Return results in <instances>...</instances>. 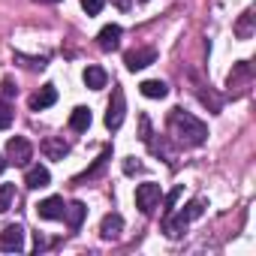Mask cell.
<instances>
[{
  "label": "cell",
  "mask_w": 256,
  "mask_h": 256,
  "mask_svg": "<svg viewBox=\"0 0 256 256\" xmlns=\"http://www.w3.org/2000/svg\"><path fill=\"white\" fill-rule=\"evenodd\" d=\"M160 199H163L160 184L148 181V184H139V187H136V208H139L142 214H154V208L160 205Z\"/></svg>",
  "instance_id": "3957f363"
},
{
  "label": "cell",
  "mask_w": 256,
  "mask_h": 256,
  "mask_svg": "<svg viewBox=\"0 0 256 256\" xmlns=\"http://www.w3.org/2000/svg\"><path fill=\"white\" fill-rule=\"evenodd\" d=\"M108 160H112V148H102V154H100V157L94 160V166H90V169H84L82 175H76L72 181L78 184V181H88V178H94V175H100V172H102V166H106Z\"/></svg>",
  "instance_id": "ac0fdd59"
},
{
  "label": "cell",
  "mask_w": 256,
  "mask_h": 256,
  "mask_svg": "<svg viewBox=\"0 0 256 256\" xmlns=\"http://www.w3.org/2000/svg\"><path fill=\"white\" fill-rule=\"evenodd\" d=\"M139 90H142V96H148V100H163V96L169 94V84L160 82V78H148V82L139 84Z\"/></svg>",
  "instance_id": "9a60e30c"
},
{
  "label": "cell",
  "mask_w": 256,
  "mask_h": 256,
  "mask_svg": "<svg viewBox=\"0 0 256 256\" xmlns=\"http://www.w3.org/2000/svg\"><path fill=\"white\" fill-rule=\"evenodd\" d=\"M202 214H205V199H193V202H187V208H181L178 214H175V211L166 214V217H163V232H166V238H181L184 229H187L196 217H202Z\"/></svg>",
  "instance_id": "7a4b0ae2"
},
{
  "label": "cell",
  "mask_w": 256,
  "mask_h": 256,
  "mask_svg": "<svg viewBox=\"0 0 256 256\" xmlns=\"http://www.w3.org/2000/svg\"><path fill=\"white\" fill-rule=\"evenodd\" d=\"M12 199H16V184H0V214L12 208Z\"/></svg>",
  "instance_id": "d6986e66"
},
{
  "label": "cell",
  "mask_w": 256,
  "mask_h": 256,
  "mask_svg": "<svg viewBox=\"0 0 256 256\" xmlns=\"http://www.w3.org/2000/svg\"><path fill=\"white\" fill-rule=\"evenodd\" d=\"M6 157H10V163H16V166H28L30 157H34V148H30V142H28L24 136H12V139L6 142Z\"/></svg>",
  "instance_id": "5b68a950"
},
{
  "label": "cell",
  "mask_w": 256,
  "mask_h": 256,
  "mask_svg": "<svg viewBox=\"0 0 256 256\" xmlns=\"http://www.w3.org/2000/svg\"><path fill=\"white\" fill-rule=\"evenodd\" d=\"M6 166H10V160H6V157H0V172H4Z\"/></svg>",
  "instance_id": "4316f807"
},
{
  "label": "cell",
  "mask_w": 256,
  "mask_h": 256,
  "mask_svg": "<svg viewBox=\"0 0 256 256\" xmlns=\"http://www.w3.org/2000/svg\"><path fill=\"white\" fill-rule=\"evenodd\" d=\"M42 154L48 157V160H64L66 154H70V145L64 142V139H42Z\"/></svg>",
  "instance_id": "4fadbf2b"
},
{
  "label": "cell",
  "mask_w": 256,
  "mask_h": 256,
  "mask_svg": "<svg viewBox=\"0 0 256 256\" xmlns=\"http://www.w3.org/2000/svg\"><path fill=\"white\" fill-rule=\"evenodd\" d=\"M112 4H114L118 10H124V12H126V10H130V4H133V0H112Z\"/></svg>",
  "instance_id": "d4e9b609"
},
{
  "label": "cell",
  "mask_w": 256,
  "mask_h": 256,
  "mask_svg": "<svg viewBox=\"0 0 256 256\" xmlns=\"http://www.w3.org/2000/svg\"><path fill=\"white\" fill-rule=\"evenodd\" d=\"M181 193H184V187H181V184H178V187H175V190H169V193H166V196H163V217H166V214H172V211H175V202H178V199H181Z\"/></svg>",
  "instance_id": "44dd1931"
},
{
  "label": "cell",
  "mask_w": 256,
  "mask_h": 256,
  "mask_svg": "<svg viewBox=\"0 0 256 256\" xmlns=\"http://www.w3.org/2000/svg\"><path fill=\"white\" fill-rule=\"evenodd\" d=\"M120 229H124V217H120L118 211H112V214H106V217H102V223H100V235H102L106 241H112V238H118V235H120Z\"/></svg>",
  "instance_id": "8fae6325"
},
{
  "label": "cell",
  "mask_w": 256,
  "mask_h": 256,
  "mask_svg": "<svg viewBox=\"0 0 256 256\" xmlns=\"http://www.w3.org/2000/svg\"><path fill=\"white\" fill-rule=\"evenodd\" d=\"M48 181H52V172L40 163L30 166L28 175H24V187H30V190H42V187H48Z\"/></svg>",
  "instance_id": "30bf717a"
},
{
  "label": "cell",
  "mask_w": 256,
  "mask_h": 256,
  "mask_svg": "<svg viewBox=\"0 0 256 256\" xmlns=\"http://www.w3.org/2000/svg\"><path fill=\"white\" fill-rule=\"evenodd\" d=\"M82 78H84V84H88L90 90H102V88H106V82H108V72H106L102 66H88Z\"/></svg>",
  "instance_id": "5bb4252c"
},
{
  "label": "cell",
  "mask_w": 256,
  "mask_h": 256,
  "mask_svg": "<svg viewBox=\"0 0 256 256\" xmlns=\"http://www.w3.org/2000/svg\"><path fill=\"white\" fill-rule=\"evenodd\" d=\"M90 108H84V106H78V108H72V114H70V126L76 133H88V126H90Z\"/></svg>",
  "instance_id": "e0dca14e"
},
{
  "label": "cell",
  "mask_w": 256,
  "mask_h": 256,
  "mask_svg": "<svg viewBox=\"0 0 256 256\" xmlns=\"http://www.w3.org/2000/svg\"><path fill=\"white\" fill-rule=\"evenodd\" d=\"M82 6H84V12H88V16H100L102 0H82Z\"/></svg>",
  "instance_id": "603a6c76"
},
{
  "label": "cell",
  "mask_w": 256,
  "mask_h": 256,
  "mask_svg": "<svg viewBox=\"0 0 256 256\" xmlns=\"http://www.w3.org/2000/svg\"><path fill=\"white\" fill-rule=\"evenodd\" d=\"M84 214H88V208H84V202H70L66 205V211H64V220H66V226L76 232L78 226H82V220H84Z\"/></svg>",
  "instance_id": "2e32d148"
},
{
  "label": "cell",
  "mask_w": 256,
  "mask_h": 256,
  "mask_svg": "<svg viewBox=\"0 0 256 256\" xmlns=\"http://www.w3.org/2000/svg\"><path fill=\"white\" fill-rule=\"evenodd\" d=\"M0 250L4 253H22L24 250V229L22 226H6L0 232Z\"/></svg>",
  "instance_id": "52a82bcc"
},
{
  "label": "cell",
  "mask_w": 256,
  "mask_h": 256,
  "mask_svg": "<svg viewBox=\"0 0 256 256\" xmlns=\"http://www.w3.org/2000/svg\"><path fill=\"white\" fill-rule=\"evenodd\" d=\"M250 22H253V16H250V12H244V16H241V22H238V28H235L241 40H247V36H250Z\"/></svg>",
  "instance_id": "7402d4cb"
},
{
  "label": "cell",
  "mask_w": 256,
  "mask_h": 256,
  "mask_svg": "<svg viewBox=\"0 0 256 256\" xmlns=\"http://www.w3.org/2000/svg\"><path fill=\"white\" fill-rule=\"evenodd\" d=\"M169 130H172V136H175L181 145H190V148H199V145H205V139H208L205 120H199L196 114H190V112H184V108H172V112H169Z\"/></svg>",
  "instance_id": "6da1fadb"
},
{
  "label": "cell",
  "mask_w": 256,
  "mask_h": 256,
  "mask_svg": "<svg viewBox=\"0 0 256 256\" xmlns=\"http://www.w3.org/2000/svg\"><path fill=\"white\" fill-rule=\"evenodd\" d=\"M118 42H120V28H118V24H106V28L100 30V36H96V46H100L102 52H114Z\"/></svg>",
  "instance_id": "7c38bea8"
},
{
  "label": "cell",
  "mask_w": 256,
  "mask_h": 256,
  "mask_svg": "<svg viewBox=\"0 0 256 256\" xmlns=\"http://www.w3.org/2000/svg\"><path fill=\"white\" fill-rule=\"evenodd\" d=\"M16 94V88H12V82H4V84H0V96H4V100H10Z\"/></svg>",
  "instance_id": "cb8c5ba5"
},
{
  "label": "cell",
  "mask_w": 256,
  "mask_h": 256,
  "mask_svg": "<svg viewBox=\"0 0 256 256\" xmlns=\"http://www.w3.org/2000/svg\"><path fill=\"white\" fill-rule=\"evenodd\" d=\"M54 102H58V88H54V84H42V88L28 100L30 112H42V108H48V106H54Z\"/></svg>",
  "instance_id": "9c48e42d"
},
{
  "label": "cell",
  "mask_w": 256,
  "mask_h": 256,
  "mask_svg": "<svg viewBox=\"0 0 256 256\" xmlns=\"http://www.w3.org/2000/svg\"><path fill=\"white\" fill-rule=\"evenodd\" d=\"M142 4H148V0H142Z\"/></svg>",
  "instance_id": "f1b7e54d"
},
{
  "label": "cell",
  "mask_w": 256,
  "mask_h": 256,
  "mask_svg": "<svg viewBox=\"0 0 256 256\" xmlns=\"http://www.w3.org/2000/svg\"><path fill=\"white\" fill-rule=\"evenodd\" d=\"M36 4H60V0H36Z\"/></svg>",
  "instance_id": "83f0119b"
},
{
  "label": "cell",
  "mask_w": 256,
  "mask_h": 256,
  "mask_svg": "<svg viewBox=\"0 0 256 256\" xmlns=\"http://www.w3.org/2000/svg\"><path fill=\"white\" fill-rule=\"evenodd\" d=\"M154 60H157V52L154 48H133V52L124 54V64H126V70H130V72H139V70L151 66Z\"/></svg>",
  "instance_id": "8992f818"
},
{
  "label": "cell",
  "mask_w": 256,
  "mask_h": 256,
  "mask_svg": "<svg viewBox=\"0 0 256 256\" xmlns=\"http://www.w3.org/2000/svg\"><path fill=\"white\" fill-rule=\"evenodd\" d=\"M133 169H139V163H133V157H130V160L124 163V172H133Z\"/></svg>",
  "instance_id": "484cf974"
},
{
  "label": "cell",
  "mask_w": 256,
  "mask_h": 256,
  "mask_svg": "<svg viewBox=\"0 0 256 256\" xmlns=\"http://www.w3.org/2000/svg\"><path fill=\"white\" fill-rule=\"evenodd\" d=\"M124 114H126V100H124V90L114 84V90H112V102H108V112H106V126H108L112 133L120 130Z\"/></svg>",
  "instance_id": "277c9868"
},
{
  "label": "cell",
  "mask_w": 256,
  "mask_h": 256,
  "mask_svg": "<svg viewBox=\"0 0 256 256\" xmlns=\"http://www.w3.org/2000/svg\"><path fill=\"white\" fill-rule=\"evenodd\" d=\"M12 118H16V112H12V102L0 96V130H6V126L12 124Z\"/></svg>",
  "instance_id": "ffe728a7"
},
{
  "label": "cell",
  "mask_w": 256,
  "mask_h": 256,
  "mask_svg": "<svg viewBox=\"0 0 256 256\" xmlns=\"http://www.w3.org/2000/svg\"><path fill=\"white\" fill-rule=\"evenodd\" d=\"M64 211H66V205L60 196H48L36 205V217H42V220H64Z\"/></svg>",
  "instance_id": "ba28073f"
}]
</instances>
